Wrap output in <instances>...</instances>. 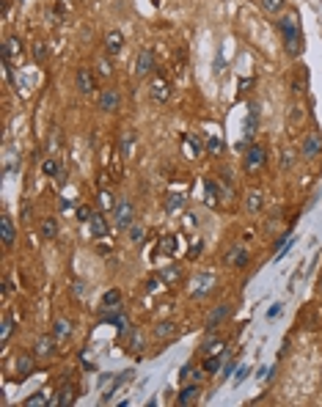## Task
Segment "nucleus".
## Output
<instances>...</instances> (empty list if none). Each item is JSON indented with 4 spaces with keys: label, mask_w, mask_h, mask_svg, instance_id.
I'll list each match as a JSON object with an SVG mask.
<instances>
[{
    "label": "nucleus",
    "mask_w": 322,
    "mask_h": 407,
    "mask_svg": "<svg viewBox=\"0 0 322 407\" xmlns=\"http://www.w3.org/2000/svg\"><path fill=\"white\" fill-rule=\"evenodd\" d=\"M0 240H3L6 248L14 245V220L9 218V215H3V218H0Z\"/></svg>",
    "instance_id": "nucleus-17"
},
{
    "label": "nucleus",
    "mask_w": 322,
    "mask_h": 407,
    "mask_svg": "<svg viewBox=\"0 0 322 407\" xmlns=\"http://www.w3.org/2000/svg\"><path fill=\"white\" fill-rule=\"evenodd\" d=\"M135 130H124V135H121V143H119V154L124 160L127 157H133V149H135Z\"/></svg>",
    "instance_id": "nucleus-18"
},
{
    "label": "nucleus",
    "mask_w": 322,
    "mask_h": 407,
    "mask_svg": "<svg viewBox=\"0 0 322 407\" xmlns=\"http://www.w3.org/2000/svg\"><path fill=\"white\" fill-rule=\"evenodd\" d=\"M130 240H133V242H143V228L141 226H133V228H130Z\"/></svg>",
    "instance_id": "nucleus-44"
},
{
    "label": "nucleus",
    "mask_w": 322,
    "mask_h": 407,
    "mask_svg": "<svg viewBox=\"0 0 322 407\" xmlns=\"http://www.w3.org/2000/svg\"><path fill=\"white\" fill-rule=\"evenodd\" d=\"M322 154V138L317 135V132H309V135L303 138V143H300V157L306 160H314Z\"/></svg>",
    "instance_id": "nucleus-7"
},
{
    "label": "nucleus",
    "mask_w": 322,
    "mask_h": 407,
    "mask_svg": "<svg viewBox=\"0 0 322 407\" xmlns=\"http://www.w3.org/2000/svg\"><path fill=\"white\" fill-rule=\"evenodd\" d=\"M221 363H223V352H218V355H204V372H207V374H215L218 369H221Z\"/></svg>",
    "instance_id": "nucleus-30"
},
{
    "label": "nucleus",
    "mask_w": 322,
    "mask_h": 407,
    "mask_svg": "<svg viewBox=\"0 0 322 407\" xmlns=\"http://www.w3.org/2000/svg\"><path fill=\"white\" fill-rule=\"evenodd\" d=\"M185 206V193H168L165 196V212L174 215V212H182Z\"/></svg>",
    "instance_id": "nucleus-24"
},
{
    "label": "nucleus",
    "mask_w": 322,
    "mask_h": 407,
    "mask_svg": "<svg viewBox=\"0 0 322 407\" xmlns=\"http://www.w3.org/2000/svg\"><path fill=\"white\" fill-rule=\"evenodd\" d=\"M278 33H281V39H284V50H287L292 58H297L303 53V36H300V22H297L295 11L284 14V17L278 19Z\"/></svg>",
    "instance_id": "nucleus-1"
},
{
    "label": "nucleus",
    "mask_w": 322,
    "mask_h": 407,
    "mask_svg": "<svg viewBox=\"0 0 322 407\" xmlns=\"http://www.w3.org/2000/svg\"><path fill=\"white\" fill-rule=\"evenodd\" d=\"M33 374V358L28 352H23L17 358V380H25V377Z\"/></svg>",
    "instance_id": "nucleus-20"
},
{
    "label": "nucleus",
    "mask_w": 322,
    "mask_h": 407,
    "mask_svg": "<svg viewBox=\"0 0 322 407\" xmlns=\"http://www.w3.org/2000/svg\"><path fill=\"white\" fill-rule=\"evenodd\" d=\"M75 396H77V388H75V382H72V380H67V382H61V388H58V396H55L50 404H63V407H69L72 402H75Z\"/></svg>",
    "instance_id": "nucleus-10"
},
{
    "label": "nucleus",
    "mask_w": 322,
    "mask_h": 407,
    "mask_svg": "<svg viewBox=\"0 0 322 407\" xmlns=\"http://www.w3.org/2000/svg\"><path fill=\"white\" fill-rule=\"evenodd\" d=\"M113 226L119 228V231H130V228L135 226V206L130 198H121L119 204H116L113 209Z\"/></svg>",
    "instance_id": "nucleus-2"
},
{
    "label": "nucleus",
    "mask_w": 322,
    "mask_h": 407,
    "mask_svg": "<svg viewBox=\"0 0 322 407\" xmlns=\"http://www.w3.org/2000/svg\"><path fill=\"white\" fill-rule=\"evenodd\" d=\"M157 275H160V278H163V284H174V281H177V278H179V267H174V264H171V267H165V270H160V272H157Z\"/></svg>",
    "instance_id": "nucleus-37"
},
{
    "label": "nucleus",
    "mask_w": 322,
    "mask_h": 407,
    "mask_svg": "<svg viewBox=\"0 0 322 407\" xmlns=\"http://www.w3.org/2000/svg\"><path fill=\"white\" fill-rule=\"evenodd\" d=\"M245 377H248V366H240V372L234 374V382H237V385H240V382H243Z\"/></svg>",
    "instance_id": "nucleus-46"
},
{
    "label": "nucleus",
    "mask_w": 322,
    "mask_h": 407,
    "mask_svg": "<svg viewBox=\"0 0 322 407\" xmlns=\"http://www.w3.org/2000/svg\"><path fill=\"white\" fill-rule=\"evenodd\" d=\"M229 311H231V308L226 306V303H223V306H218L215 311H212V314L207 316V333H215V328H218V325H221V322L226 319V316H229Z\"/></svg>",
    "instance_id": "nucleus-16"
},
{
    "label": "nucleus",
    "mask_w": 322,
    "mask_h": 407,
    "mask_svg": "<svg viewBox=\"0 0 322 407\" xmlns=\"http://www.w3.org/2000/svg\"><path fill=\"white\" fill-rule=\"evenodd\" d=\"M58 209H61V212H69V209H72V201H69V198H61V201H58Z\"/></svg>",
    "instance_id": "nucleus-48"
},
{
    "label": "nucleus",
    "mask_w": 322,
    "mask_h": 407,
    "mask_svg": "<svg viewBox=\"0 0 322 407\" xmlns=\"http://www.w3.org/2000/svg\"><path fill=\"white\" fill-rule=\"evenodd\" d=\"M39 234H41V240H55L58 220L55 218H45V220H41V226H39Z\"/></svg>",
    "instance_id": "nucleus-26"
},
{
    "label": "nucleus",
    "mask_w": 322,
    "mask_h": 407,
    "mask_svg": "<svg viewBox=\"0 0 322 407\" xmlns=\"http://www.w3.org/2000/svg\"><path fill=\"white\" fill-rule=\"evenodd\" d=\"M127 380H133V372H121L119 377H116V380H113V385L105 391V396H102V402H111V396L116 394V388H121V385H124V382H127Z\"/></svg>",
    "instance_id": "nucleus-28"
},
{
    "label": "nucleus",
    "mask_w": 322,
    "mask_h": 407,
    "mask_svg": "<svg viewBox=\"0 0 322 407\" xmlns=\"http://www.w3.org/2000/svg\"><path fill=\"white\" fill-rule=\"evenodd\" d=\"M99 206H102V209H116V201H113L111 190H102V193H99Z\"/></svg>",
    "instance_id": "nucleus-39"
},
{
    "label": "nucleus",
    "mask_w": 322,
    "mask_h": 407,
    "mask_svg": "<svg viewBox=\"0 0 322 407\" xmlns=\"http://www.w3.org/2000/svg\"><path fill=\"white\" fill-rule=\"evenodd\" d=\"M248 262H251V253L240 245H234L229 253H226V264H229V267H245Z\"/></svg>",
    "instance_id": "nucleus-14"
},
{
    "label": "nucleus",
    "mask_w": 322,
    "mask_h": 407,
    "mask_svg": "<svg viewBox=\"0 0 322 407\" xmlns=\"http://www.w3.org/2000/svg\"><path fill=\"white\" fill-rule=\"evenodd\" d=\"M91 218H94V209H91L89 204H80V206H77V220H83V223H89Z\"/></svg>",
    "instance_id": "nucleus-41"
},
{
    "label": "nucleus",
    "mask_w": 322,
    "mask_h": 407,
    "mask_svg": "<svg viewBox=\"0 0 322 407\" xmlns=\"http://www.w3.org/2000/svg\"><path fill=\"white\" fill-rule=\"evenodd\" d=\"M256 127H259V105L253 102V105H251V113H248V127H245V140H243V146L253 138Z\"/></svg>",
    "instance_id": "nucleus-23"
},
{
    "label": "nucleus",
    "mask_w": 322,
    "mask_h": 407,
    "mask_svg": "<svg viewBox=\"0 0 322 407\" xmlns=\"http://www.w3.org/2000/svg\"><path fill=\"white\" fill-rule=\"evenodd\" d=\"M265 162H267V152H265V146L251 143V146L245 149V171H248V174H259L262 168H265Z\"/></svg>",
    "instance_id": "nucleus-4"
},
{
    "label": "nucleus",
    "mask_w": 322,
    "mask_h": 407,
    "mask_svg": "<svg viewBox=\"0 0 322 407\" xmlns=\"http://www.w3.org/2000/svg\"><path fill=\"white\" fill-rule=\"evenodd\" d=\"M278 311H281V306H273V308H270V314H267V316L273 319V316H278Z\"/></svg>",
    "instance_id": "nucleus-52"
},
{
    "label": "nucleus",
    "mask_w": 322,
    "mask_h": 407,
    "mask_svg": "<svg viewBox=\"0 0 322 407\" xmlns=\"http://www.w3.org/2000/svg\"><path fill=\"white\" fill-rule=\"evenodd\" d=\"M119 303H121V292L119 289H111V292L102 294V308H113V306H119Z\"/></svg>",
    "instance_id": "nucleus-32"
},
{
    "label": "nucleus",
    "mask_w": 322,
    "mask_h": 407,
    "mask_svg": "<svg viewBox=\"0 0 322 407\" xmlns=\"http://www.w3.org/2000/svg\"><path fill=\"white\" fill-rule=\"evenodd\" d=\"M221 196H223V187H221V184H218L215 179H207V204L215 206Z\"/></svg>",
    "instance_id": "nucleus-29"
},
{
    "label": "nucleus",
    "mask_w": 322,
    "mask_h": 407,
    "mask_svg": "<svg viewBox=\"0 0 322 407\" xmlns=\"http://www.w3.org/2000/svg\"><path fill=\"white\" fill-rule=\"evenodd\" d=\"M199 396H201L199 385H185V388H182V394H179V407L196 404V402H199Z\"/></svg>",
    "instance_id": "nucleus-22"
},
{
    "label": "nucleus",
    "mask_w": 322,
    "mask_h": 407,
    "mask_svg": "<svg viewBox=\"0 0 322 407\" xmlns=\"http://www.w3.org/2000/svg\"><path fill=\"white\" fill-rule=\"evenodd\" d=\"M179 377H182V380H190V377H193V366H185V369H182V374H179Z\"/></svg>",
    "instance_id": "nucleus-49"
},
{
    "label": "nucleus",
    "mask_w": 322,
    "mask_h": 407,
    "mask_svg": "<svg viewBox=\"0 0 322 407\" xmlns=\"http://www.w3.org/2000/svg\"><path fill=\"white\" fill-rule=\"evenodd\" d=\"M152 69H155V55H152V50H141V53H138L135 72L141 77H146V75H152Z\"/></svg>",
    "instance_id": "nucleus-15"
},
{
    "label": "nucleus",
    "mask_w": 322,
    "mask_h": 407,
    "mask_svg": "<svg viewBox=\"0 0 322 407\" xmlns=\"http://www.w3.org/2000/svg\"><path fill=\"white\" fill-rule=\"evenodd\" d=\"M174 333H177V325H174V322H160L157 328H155V336L157 338H168V336H174Z\"/></svg>",
    "instance_id": "nucleus-35"
},
{
    "label": "nucleus",
    "mask_w": 322,
    "mask_h": 407,
    "mask_svg": "<svg viewBox=\"0 0 322 407\" xmlns=\"http://www.w3.org/2000/svg\"><path fill=\"white\" fill-rule=\"evenodd\" d=\"M177 248H179V242H177V237H163V256H174L177 253Z\"/></svg>",
    "instance_id": "nucleus-36"
},
{
    "label": "nucleus",
    "mask_w": 322,
    "mask_h": 407,
    "mask_svg": "<svg viewBox=\"0 0 322 407\" xmlns=\"http://www.w3.org/2000/svg\"><path fill=\"white\" fill-rule=\"evenodd\" d=\"M292 162H295L292 152H284V154H281V165H284V168H292Z\"/></svg>",
    "instance_id": "nucleus-45"
},
{
    "label": "nucleus",
    "mask_w": 322,
    "mask_h": 407,
    "mask_svg": "<svg viewBox=\"0 0 322 407\" xmlns=\"http://www.w3.org/2000/svg\"><path fill=\"white\" fill-rule=\"evenodd\" d=\"M61 168H63V165H58L55 160H45V162H41V174H45V176H55Z\"/></svg>",
    "instance_id": "nucleus-40"
},
{
    "label": "nucleus",
    "mask_w": 322,
    "mask_h": 407,
    "mask_svg": "<svg viewBox=\"0 0 322 407\" xmlns=\"http://www.w3.org/2000/svg\"><path fill=\"white\" fill-rule=\"evenodd\" d=\"M215 286H218V278L212 275V272H196V278L190 281L187 294H190V297H196V300H201V297H207Z\"/></svg>",
    "instance_id": "nucleus-3"
},
{
    "label": "nucleus",
    "mask_w": 322,
    "mask_h": 407,
    "mask_svg": "<svg viewBox=\"0 0 322 407\" xmlns=\"http://www.w3.org/2000/svg\"><path fill=\"white\" fill-rule=\"evenodd\" d=\"M53 336H55L58 344H67L69 338H72V322L67 319V316H58V319H55V325H53Z\"/></svg>",
    "instance_id": "nucleus-12"
},
{
    "label": "nucleus",
    "mask_w": 322,
    "mask_h": 407,
    "mask_svg": "<svg viewBox=\"0 0 322 407\" xmlns=\"http://www.w3.org/2000/svg\"><path fill=\"white\" fill-rule=\"evenodd\" d=\"M207 154H212V157H218V154H223V140L218 135L207 138Z\"/></svg>",
    "instance_id": "nucleus-34"
},
{
    "label": "nucleus",
    "mask_w": 322,
    "mask_h": 407,
    "mask_svg": "<svg viewBox=\"0 0 322 407\" xmlns=\"http://www.w3.org/2000/svg\"><path fill=\"white\" fill-rule=\"evenodd\" d=\"M83 292H85V284H83V281H77V284H75V294H77V297H83Z\"/></svg>",
    "instance_id": "nucleus-50"
},
{
    "label": "nucleus",
    "mask_w": 322,
    "mask_h": 407,
    "mask_svg": "<svg viewBox=\"0 0 322 407\" xmlns=\"http://www.w3.org/2000/svg\"><path fill=\"white\" fill-rule=\"evenodd\" d=\"M11 333H14V316H11V314H6V316H3V325H0V347L9 344Z\"/></svg>",
    "instance_id": "nucleus-27"
},
{
    "label": "nucleus",
    "mask_w": 322,
    "mask_h": 407,
    "mask_svg": "<svg viewBox=\"0 0 322 407\" xmlns=\"http://www.w3.org/2000/svg\"><path fill=\"white\" fill-rule=\"evenodd\" d=\"M259 6H262V11H267V14H281L284 11V0H259Z\"/></svg>",
    "instance_id": "nucleus-33"
},
{
    "label": "nucleus",
    "mask_w": 322,
    "mask_h": 407,
    "mask_svg": "<svg viewBox=\"0 0 322 407\" xmlns=\"http://www.w3.org/2000/svg\"><path fill=\"white\" fill-rule=\"evenodd\" d=\"M53 179H55L58 184H67V168H61V171H58V174L53 176Z\"/></svg>",
    "instance_id": "nucleus-47"
},
{
    "label": "nucleus",
    "mask_w": 322,
    "mask_h": 407,
    "mask_svg": "<svg viewBox=\"0 0 322 407\" xmlns=\"http://www.w3.org/2000/svg\"><path fill=\"white\" fill-rule=\"evenodd\" d=\"M199 253H201V242H193V248H190V259L199 256Z\"/></svg>",
    "instance_id": "nucleus-51"
},
{
    "label": "nucleus",
    "mask_w": 322,
    "mask_h": 407,
    "mask_svg": "<svg viewBox=\"0 0 322 407\" xmlns=\"http://www.w3.org/2000/svg\"><path fill=\"white\" fill-rule=\"evenodd\" d=\"M201 138L199 135H185V157H199L201 154Z\"/></svg>",
    "instance_id": "nucleus-25"
},
{
    "label": "nucleus",
    "mask_w": 322,
    "mask_h": 407,
    "mask_svg": "<svg viewBox=\"0 0 322 407\" xmlns=\"http://www.w3.org/2000/svg\"><path fill=\"white\" fill-rule=\"evenodd\" d=\"M97 105H99V110H105V113H116L119 105H121L119 91H116V88H102L97 94Z\"/></svg>",
    "instance_id": "nucleus-6"
},
{
    "label": "nucleus",
    "mask_w": 322,
    "mask_h": 407,
    "mask_svg": "<svg viewBox=\"0 0 322 407\" xmlns=\"http://www.w3.org/2000/svg\"><path fill=\"white\" fill-rule=\"evenodd\" d=\"M75 85H77V91H80V94H85V97L97 91V83H94V72L89 69V66L77 69V75H75Z\"/></svg>",
    "instance_id": "nucleus-8"
},
{
    "label": "nucleus",
    "mask_w": 322,
    "mask_h": 407,
    "mask_svg": "<svg viewBox=\"0 0 322 407\" xmlns=\"http://www.w3.org/2000/svg\"><path fill=\"white\" fill-rule=\"evenodd\" d=\"M55 347H58L55 336H41L39 341H36L33 352H36V358H53V355H55Z\"/></svg>",
    "instance_id": "nucleus-13"
},
{
    "label": "nucleus",
    "mask_w": 322,
    "mask_h": 407,
    "mask_svg": "<svg viewBox=\"0 0 322 407\" xmlns=\"http://www.w3.org/2000/svg\"><path fill=\"white\" fill-rule=\"evenodd\" d=\"M33 61L36 63H45L47 61V44L45 41H36L33 44Z\"/></svg>",
    "instance_id": "nucleus-38"
},
{
    "label": "nucleus",
    "mask_w": 322,
    "mask_h": 407,
    "mask_svg": "<svg viewBox=\"0 0 322 407\" xmlns=\"http://www.w3.org/2000/svg\"><path fill=\"white\" fill-rule=\"evenodd\" d=\"M39 404H47V394H33L31 399H25V407H39Z\"/></svg>",
    "instance_id": "nucleus-42"
},
{
    "label": "nucleus",
    "mask_w": 322,
    "mask_h": 407,
    "mask_svg": "<svg viewBox=\"0 0 322 407\" xmlns=\"http://www.w3.org/2000/svg\"><path fill=\"white\" fill-rule=\"evenodd\" d=\"M245 204H248V212L256 215V212L262 209V204H265V196H262L259 190H251V193H248V201H245Z\"/></svg>",
    "instance_id": "nucleus-31"
},
{
    "label": "nucleus",
    "mask_w": 322,
    "mask_h": 407,
    "mask_svg": "<svg viewBox=\"0 0 322 407\" xmlns=\"http://www.w3.org/2000/svg\"><path fill=\"white\" fill-rule=\"evenodd\" d=\"M124 50V33L121 31H108L105 33V53L108 55H119Z\"/></svg>",
    "instance_id": "nucleus-11"
},
{
    "label": "nucleus",
    "mask_w": 322,
    "mask_h": 407,
    "mask_svg": "<svg viewBox=\"0 0 322 407\" xmlns=\"http://www.w3.org/2000/svg\"><path fill=\"white\" fill-rule=\"evenodd\" d=\"M149 97H152V102H165L168 97H171V85H168L165 77H155V80H152Z\"/></svg>",
    "instance_id": "nucleus-9"
},
{
    "label": "nucleus",
    "mask_w": 322,
    "mask_h": 407,
    "mask_svg": "<svg viewBox=\"0 0 322 407\" xmlns=\"http://www.w3.org/2000/svg\"><path fill=\"white\" fill-rule=\"evenodd\" d=\"M89 226H91V234L97 237V240H102V237L108 234V220H105V215H102V212H94V218L89 220Z\"/></svg>",
    "instance_id": "nucleus-21"
},
{
    "label": "nucleus",
    "mask_w": 322,
    "mask_h": 407,
    "mask_svg": "<svg viewBox=\"0 0 322 407\" xmlns=\"http://www.w3.org/2000/svg\"><path fill=\"white\" fill-rule=\"evenodd\" d=\"M319 294H322V278H319Z\"/></svg>",
    "instance_id": "nucleus-53"
},
{
    "label": "nucleus",
    "mask_w": 322,
    "mask_h": 407,
    "mask_svg": "<svg viewBox=\"0 0 322 407\" xmlns=\"http://www.w3.org/2000/svg\"><path fill=\"white\" fill-rule=\"evenodd\" d=\"M111 69H113L111 61H108V58H99V63H97V72H99V75L108 77V75H111Z\"/></svg>",
    "instance_id": "nucleus-43"
},
{
    "label": "nucleus",
    "mask_w": 322,
    "mask_h": 407,
    "mask_svg": "<svg viewBox=\"0 0 322 407\" xmlns=\"http://www.w3.org/2000/svg\"><path fill=\"white\" fill-rule=\"evenodd\" d=\"M218 352H223V341L215 336V333H207V338H204V344H201V355H218Z\"/></svg>",
    "instance_id": "nucleus-19"
},
{
    "label": "nucleus",
    "mask_w": 322,
    "mask_h": 407,
    "mask_svg": "<svg viewBox=\"0 0 322 407\" xmlns=\"http://www.w3.org/2000/svg\"><path fill=\"white\" fill-rule=\"evenodd\" d=\"M23 39L19 36H9L6 39V44H3V66H14L17 63L19 66V61H23Z\"/></svg>",
    "instance_id": "nucleus-5"
}]
</instances>
